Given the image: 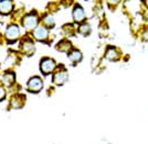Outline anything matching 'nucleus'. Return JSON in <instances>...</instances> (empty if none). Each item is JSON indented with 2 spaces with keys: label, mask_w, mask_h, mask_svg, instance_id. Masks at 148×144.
I'll list each match as a JSON object with an SVG mask.
<instances>
[{
  "label": "nucleus",
  "mask_w": 148,
  "mask_h": 144,
  "mask_svg": "<svg viewBox=\"0 0 148 144\" xmlns=\"http://www.w3.org/2000/svg\"><path fill=\"white\" fill-rule=\"evenodd\" d=\"M25 97L23 95H14L10 99V106L12 108H21L25 105Z\"/></svg>",
  "instance_id": "10"
},
{
  "label": "nucleus",
  "mask_w": 148,
  "mask_h": 144,
  "mask_svg": "<svg viewBox=\"0 0 148 144\" xmlns=\"http://www.w3.org/2000/svg\"><path fill=\"white\" fill-rule=\"evenodd\" d=\"M38 21H39V18L36 13H29L23 17L22 24L27 30H34L38 26Z\"/></svg>",
  "instance_id": "3"
},
{
  "label": "nucleus",
  "mask_w": 148,
  "mask_h": 144,
  "mask_svg": "<svg viewBox=\"0 0 148 144\" xmlns=\"http://www.w3.org/2000/svg\"><path fill=\"white\" fill-rule=\"evenodd\" d=\"M56 49L60 52H68L69 50L72 49V44L68 40H62L59 43L56 44Z\"/></svg>",
  "instance_id": "13"
},
{
  "label": "nucleus",
  "mask_w": 148,
  "mask_h": 144,
  "mask_svg": "<svg viewBox=\"0 0 148 144\" xmlns=\"http://www.w3.org/2000/svg\"><path fill=\"white\" fill-rule=\"evenodd\" d=\"M69 58H70V61L74 64H76V63H79L82 59V53H81V51L76 50V49H74V50L71 51V53L69 54Z\"/></svg>",
  "instance_id": "14"
},
{
  "label": "nucleus",
  "mask_w": 148,
  "mask_h": 144,
  "mask_svg": "<svg viewBox=\"0 0 148 144\" xmlns=\"http://www.w3.org/2000/svg\"><path fill=\"white\" fill-rule=\"evenodd\" d=\"M43 24L48 28H53L54 26V18L51 14H45L43 17Z\"/></svg>",
  "instance_id": "15"
},
{
  "label": "nucleus",
  "mask_w": 148,
  "mask_h": 144,
  "mask_svg": "<svg viewBox=\"0 0 148 144\" xmlns=\"http://www.w3.org/2000/svg\"><path fill=\"white\" fill-rule=\"evenodd\" d=\"M27 88L30 93H39L43 88V82L39 76H33L27 82Z\"/></svg>",
  "instance_id": "2"
},
{
  "label": "nucleus",
  "mask_w": 148,
  "mask_h": 144,
  "mask_svg": "<svg viewBox=\"0 0 148 144\" xmlns=\"http://www.w3.org/2000/svg\"><path fill=\"white\" fill-rule=\"evenodd\" d=\"M33 37L40 40V41H43L45 39L49 37V30L44 26H37L34 30H33Z\"/></svg>",
  "instance_id": "8"
},
{
  "label": "nucleus",
  "mask_w": 148,
  "mask_h": 144,
  "mask_svg": "<svg viewBox=\"0 0 148 144\" xmlns=\"http://www.w3.org/2000/svg\"><path fill=\"white\" fill-rule=\"evenodd\" d=\"M6 94H7L6 89L3 88V86L0 85V101L3 100V99L6 98Z\"/></svg>",
  "instance_id": "17"
},
{
  "label": "nucleus",
  "mask_w": 148,
  "mask_h": 144,
  "mask_svg": "<svg viewBox=\"0 0 148 144\" xmlns=\"http://www.w3.org/2000/svg\"><path fill=\"white\" fill-rule=\"evenodd\" d=\"M20 49L21 51L27 54V55H32L34 53V44L32 42V40L29 39L28 37H25L23 40H21L20 42Z\"/></svg>",
  "instance_id": "6"
},
{
  "label": "nucleus",
  "mask_w": 148,
  "mask_h": 144,
  "mask_svg": "<svg viewBox=\"0 0 148 144\" xmlns=\"http://www.w3.org/2000/svg\"><path fill=\"white\" fill-rule=\"evenodd\" d=\"M105 57L108 61H116V59H118L117 50L115 47H113V46H108L106 52H105Z\"/></svg>",
  "instance_id": "12"
},
{
  "label": "nucleus",
  "mask_w": 148,
  "mask_h": 144,
  "mask_svg": "<svg viewBox=\"0 0 148 144\" xmlns=\"http://www.w3.org/2000/svg\"><path fill=\"white\" fill-rule=\"evenodd\" d=\"M86 18V16H85V11H84V9L80 6V5H75V7L73 8V19L75 22H77V23H81V22H83L84 20Z\"/></svg>",
  "instance_id": "7"
},
{
  "label": "nucleus",
  "mask_w": 148,
  "mask_h": 144,
  "mask_svg": "<svg viewBox=\"0 0 148 144\" xmlns=\"http://www.w3.org/2000/svg\"><path fill=\"white\" fill-rule=\"evenodd\" d=\"M79 32H80L82 35H88L90 32H91V26H90L88 23H83V24L80 25Z\"/></svg>",
  "instance_id": "16"
},
{
  "label": "nucleus",
  "mask_w": 148,
  "mask_h": 144,
  "mask_svg": "<svg viewBox=\"0 0 148 144\" xmlns=\"http://www.w3.org/2000/svg\"><path fill=\"white\" fill-rule=\"evenodd\" d=\"M13 10V2L10 0H2L0 1V13L1 14H9Z\"/></svg>",
  "instance_id": "9"
},
{
  "label": "nucleus",
  "mask_w": 148,
  "mask_h": 144,
  "mask_svg": "<svg viewBox=\"0 0 148 144\" xmlns=\"http://www.w3.org/2000/svg\"><path fill=\"white\" fill-rule=\"evenodd\" d=\"M5 37L9 42H13L20 37V29L16 23H11L8 25L5 32Z\"/></svg>",
  "instance_id": "4"
},
{
  "label": "nucleus",
  "mask_w": 148,
  "mask_h": 144,
  "mask_svg": "<svg viewBox=\"0 0 148 144\" xmlns=\"http://www.w3.org/2000/svg\"><path fill=\"white\" fill-rule=\"evenodd\" d=\"M52 80L58 86H62L64 82L68 80V72H66V69L63 68V66H60V68H58V70L53 74Z\"/></svg>",
  "instance_id": "5"
},
{
  "label": "nucleus",
  "mask_w": 148,
  "mask_h": 144,
  "mask_svg": "<svg viewBox=\"0 0 148 144\" xmlns=\"http://www.w3.org/2000/svg\"><path fill=\"white\" fill-rule=\"evenodd\" d=\"M56 67V63L54 59L50 58V57H43L41 59V63H40V69L42 72V74L44 75H48V74H51Z\"/></svg>",
  "instance_id": "1"
},
{
  "label": "nucleus",
  "mask_w": 148,
  "mask_h": 144,
  "mask_svg": "<svg viewBox=\"0 0 148 144\" xmlns=\"http://www.w3.org/2000/svg\"><path fill=\"white\" fill-rule=\"evenodd\" d=\"M1 82H2V84H5L6 86H8V87L13 86V84H14V73L10 72V70H7L6 73L2 75Z\"/></svg>",
  "instance_id": "11"
}]
</instances>
